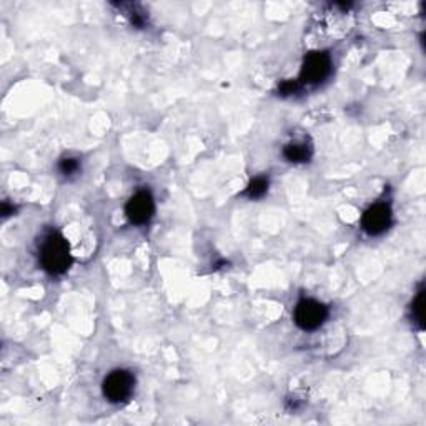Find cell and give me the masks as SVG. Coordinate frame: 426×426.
Instances as JSON below:
<instances>
[{
    "instance_id": "7c38bea8",
    "label": "cell",
    "mask_w": 426,
    "mask_h": 426,
    "mask_svg": "<svg viewBox=\"0 0 426 426\" xmlns=\"http://www.w3.org/2000/svg\"><path fill=\"white\" fill-rule=\"evenodd\" d=\"M2 213H3V217H7V215H10V213H14V206H10L7 205V203H3L2 205Z\"/></svg>"
},
{
    "instance_id": "30bf717a",
    "label": "cell",
    "mask_w": 426,
    "mask_h": 426,
    "mask_svg": "<svg viewBox=\"0 0 426 426\" xmlns=\"http://www.w3.org/2000/svg\"><path fill=\"white\" fill-rule=\"evenodd\" d=\"M78 169H81V163H78L77 158H62L61 163H58V170L65 177H70V175L78 172Z\"/></svg>"
},
{
    "instance_id": "3957f363",
    "label": "cell",
    "mask_w": 426,
    "mask_h": 426,
    "mask_svg": "<svg viewBox=\"0 0 426 426\" xmlns=\"http://www.w3.org/2000/svg\"><path fill=\"white\" fill-rule=\"evenodd\" d=\"M135 378L125 370H115L103 381V395L112 403H120L132 395Z\"/></svg>"
},
{
    "instance_id": "8fae6325",
    "label": "cell",
    "mask_w": 426,
    "mask_h": 426,
    "mask_svg": "<svg viewBox=\"0 0 426 426\" xmlns=\"http://www.w3.org/2000/svg\"><path fill=\"white\" fill-rule=\"evenodd\" d=\"M300 90V83L298 82H292V81H286L280 85V89H278V92H280V95H284V97H286V95H292V94H297V92Z\"/></svg>"
},
{
    "instance_id": "8992f818",
    "label": "cell",
    "mask_w": 426,
    "mask_h": 426,
    "mask_svg": "<svg viewBox=\"0 0 426 426\" xmlns=\"http://www.w3.org/2000/svg\"><path fill=\"white\" fill-rule=\"evenodd\" d=\"M392 224V209L386 203H376L370 206L361 218V226L368 235L383 233Z\"/></svg>"
},
{
    "instance_id": "5b68a950",
    "label": "cell",
    "mask_w": 426,
    "mask_h": 426,
    "mask_svg": "<svg viewBox=\"0 0 426 426\" xmlns=\"http://www.w3.org/2000/svg\"><path fill=\"white\" fill-rule=\"evenodd\" d=\"M330 70H332V61H330L328 54L325 52H315L308 55L303 63V70H301V81L305 83H320L328 77Z\"/></svg>"
},
{
    "instance_id": "6da1fadb",
    "label": "cell",
    "mask_w": 426,
    "mask_h": 426,
    "mask_svg": "<svg viewBox=\"0 0 426 426\" xmlns=\"http://www.w3.org/2000/svg\"><path fill=\"white\" fill-rule=\"evenodd\" d=\"M41 260L43 268L52 275H62L69 270V266L72 265L70 248L61 233H50L43 240Z\"/></svg>"
},
{
    "instance_id": "7a4b0ae2",
    "label": "cell",
    "mask_w": 426,
    "mask_h": 426,
    "mask_svg": "<svg viewBox=\"0 0 426 426\" xmlns=\"http://www.w3.org/2000/svg\"><path fill=\"white\" fill-rule=\"evenodd\" d=\"M326 317H328L326 306L321 305L320 301L312 300V298L301 300L295 308V323L306 332L320 328L325 323Z\"/></svg>"
},
{
    "instance_id": "ba28073f",
    "label": "cell",
    "mask_w": 426,
    "mask_h": 426,
    "mask_svg": "<svg viewBox=\"0 0 426 426\" xmlns=\"http://www.w3.org/2000/svg\"><path fill=\"white\" fill-rule=\"evenodd\" d=\"M268 190V180L265 177H257L246 187L245 195L248 198H262Z\"/></svg>"
},
{
    "instance_id": "9c48e42d",
    "label": "cell",
    "mask_w": 426,
    "mask_h": 426,
    "mask_svg": "<svg viewBox=\"0 0 426 426\" xmlns=\"http://www.w3.org/2000/svg\"><path fill=\"white\" fill-rule=\"evenodd\" d=\"M425 290H420L416 295L415 301L412 305V313H413V320L416 321L420 328L425 326Z\"/></svg>"
},
{
    "instance_id": "277c9868",
    "label": "cell",
    "mask_w": 426,
    "mask_h": 426,
    "mask_svg": "<svg viewBox=\"0 0 426 426\" xmlns=\"http://www.w3.org/2000/svg\"><path fill=\"white\" fill-rule=\"evenodd\" d=\"M125 212L132 224L137 225L147 224V222H150V218H152L155 213L153 197L150 195V192H147V190H142V192L135 193L129 200V203H127Z\"/></svg>"
},
{
    "instance_id": "52a82bcc",
    "label": "cell",
    "mask_w": 426,
    "mask_h": 426,
    "mask_svg": "<svg viewBox=\"0 0 426 426\" xmlns=\"http://www.w3.org/2000/svg\"><path fill=\"white\" fill-rule=\"evenodd\" d=\"M284 155L286 160L295 163L308 162L312 157V149L306 143H288L284 149Z\"/></svg>"
}]
</instances>
